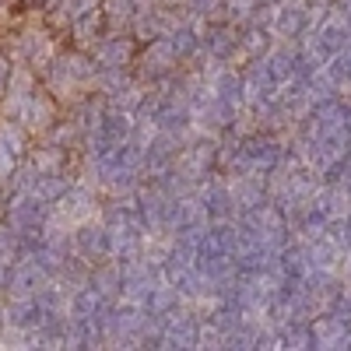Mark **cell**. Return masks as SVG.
Returning <instances> with one entry per match:
<instances>
[{
	"mask_svg": "<svg viewBox=\"0 0 351 351\" xmlns=\"http://www.w3.org/2000/svg\"><path fill=\"white\" fill-rule=\"evenodd\" d=\"M127 56H130V46H127V43H106V46L99 49V64H106V67H120Z\"/></svg>",
	"mask_w": 351,
	"mask_h": 351,
	"instance_id": "1",
	"label": "cell"
},
{
	"mask_svg": "<svg viewBox=\"0 0 351 351\" xmlns=\"http://www.w3.org/2000/svg\"><path fill=\"white\" fill-rule=\"evenodd\" d=\"M0 144L11 152H21V130L18 127H8V130H0Z\"/></svg>",
	"mask_w": 351,
	"mask_h": 351,
	"instance_id": "2",
	"label": "cell"
},
{
	"mask_svg": "<svg viewBox=\"0 0 351 351\" xmlns=\"http://www.w3.org/2000/svg\"><path fill=\"white\" fill-rule=\"evenodd\" d=\"M11 165H14V152H11V148H4V144H0V180H4V176L11 172Z\"/></svg>",
	"mask_w": 351,
	"mask_h": 351,
	"instance_id": "3",
	"label": "cell"
}]
</instances>
